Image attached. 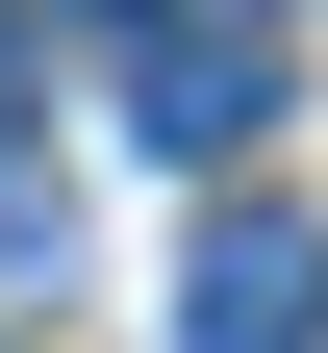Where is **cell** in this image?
I'll return each instance as SVG.
<instances>
[{
    "label": "cell",
    "instance_id": "6da1fadb",
    "mask_svg": "<svg viewBox=\"0 0 328 353\" xmlns=\"http://www.w3.org/2000/svg\"><path fill=\"white\" fill-rule=\"evenodd\" d=\"M177 353H328V228L303 202H227L177 252Z\"/></svg>",
    "mask_w": 328,
    "mask_h": 353
},
{
    "label": "cell",
    "instance_id": "7a4b0ae2",
    "mask_svg": "<svg viewBox=\"0 0 328 353\" xmlns=\"http://www.w3.org/2000/svg\"><path fill=\"white\" fill-rule=\"evenodd\" d=\"M126 126H152V152H253V126H278V51H253V26H177V0H152V26H126Z\"/></svg>",
    "mask_w": 328,
    "mask_h": 353
},
{
    "label": "cell",
    "instance_id": "3957f363",
    "mask_svg": "<svg viewBox=\"0 0 328 353\" xmlns=\"http://www.w3.org/2000/svg\"><path fill=\"white\" fill-rule=\"evenodd\" d=\"M51 252H76V202H51V176H0V278H51Z\"/></svg>",
    "mask_w": 328,
    "mask_h": 353
},
{
    "label": "cell",
    "instance_id": "277c9868",
    "mask_svg": "<svg viewBox=\"0 0 328 353\" xmlns=\"http://www.w3.org/2000/svg\"><path fill=\"white\" fill-rule=\"evenodd\" d=\"M26 26H152V0H26Z\"/></svg>",
    "mask_w": 328,
    "mask_h": 353
}]
</instances>
